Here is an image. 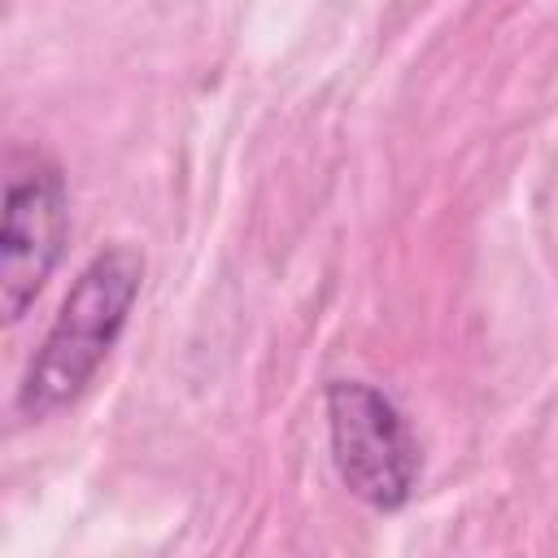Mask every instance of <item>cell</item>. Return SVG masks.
<instances>
[{
  "instance_id": "1",
  "label": "cell",
  "mask_w": 558,
  "mask_h": 558,
  "mask_svg": "<svg viewBox=\"0 0 558 558\" xmlns=\"http://www.w3.org/2000/svg\"><path fill=\"white\" fill-rule=\"evenodd\" d=\"M144 288V253L131 244H105L70 283L44 344L35 349L13 410L17 418H52L83 397L109 349L118 344Z\"/></svg>"
},
{
  "instance_id": "2",
  "label": "cell",
  "mask_w": 558,
  "mask_h": 558,
  "mask_svg": "<svg viewBox=\"0 0 558 558\" xmlns=\"http://www.w3.org/2000/svg\"><path fill=\"white\" fill-rule=\"evenodd\" d=\"M70 235V187L44 148H13L4 161L0 209V310L22 323L52 279Z\"/></svg>"
},
{
  "instance_id": "3",
  "label": "cell",
  "mask_w": 558,
  "mask_h": 558,
  "mask_svg": "<svg viewBox=\"0 0 558 558\" xmlns=\"http://www.w3.org/2000/svg\"><path fill=\"white\" fill-rule=\"evenodd\" d=\"M327 436L331 462L344 488L375 506L401 510L418 480V445L401 418V410L362 379L327 384Z\"/></svg>"
}]
</instances>
